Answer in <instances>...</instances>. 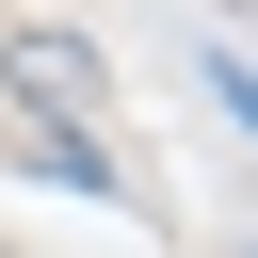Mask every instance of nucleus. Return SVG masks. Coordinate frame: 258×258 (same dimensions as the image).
<instances>
[{"label":"nucleus","instance_id":"obj_1","mask_svg":"<svg viewBox=\"0 0 258 258\" xmlns=\"http://www.w3.org/2000/svg\"><path fill=\"white\" fill-rule=\"evenodd\" d=\"M0 81H16L48 129H81V113H97V48H81V32H16V48H0Z\"/></svg>","mask_w":258,"mask_h":258}]
</instances>
